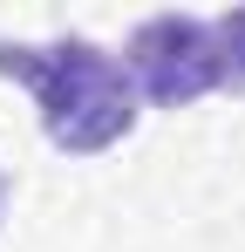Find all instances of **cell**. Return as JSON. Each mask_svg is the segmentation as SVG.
<instances>
[{"label":"cell","instance_id":"7a4b0ae2","mask_svg":"<svg viewBox=\"0 0 245 252\" xmlns=\"http://www.w3.org/2000/svg\"><path fill=\"white\" fill-rule=\"evenodd\" d=\"M122 55H129L122 68H129L136 95H150L157 109H191L198 95L225 89L218 34H211L204 14H150V21L129 34Z\"/></svg>","mask_w":245,"mask_h":252},{"label":"cell","instance_id":"3957f363","mask_svg":"<svg viewBox=\"0 0 245 252\" xmlns=\"http://www.w3.org/2000/svg\"><path fill=\"white\" fill-rule=\"evenodd\" d=\"M211 34H218V68H225V89L245 95V7H225L218 21H211Z\"/></svg>","mask_w":245,"mask_h":252},{"label":"cell","instance_id":"277c9868","mask_svg":"<svg viewBox=\"0 0 245 252\" xmlns=\"http://www.w3.org/2000/svg\"><path fill=\"white\" fill-rule=\"evenodd\" d=\"M0 218H7V170H0Z\"/></svg>","mask_w":245,"mask_h":252},{"label":"cell","instance_id":"6da1fadb","mask_svg":"<svg viewBox=\"0 0 245 252\" xmlns=\"http://www.w3.org/2000/svg\"><path fill=\"white\" fill-rule=\"evenodd\" d=\"M0 75L34 89L41 129L68 157H102L136 129V82L116 55L89 34H61L48 48L0 41Z\"/></svg>","mask_w":245,"mask_h":252}]
</instances>
